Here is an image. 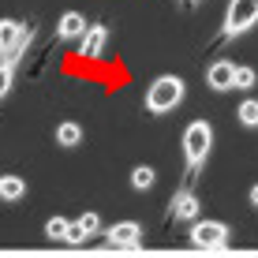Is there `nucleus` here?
Masks as SVG:
<instances>
[{
  "label": "nucleus",
  "instance_id": "ddd939ff",
  "mask_svg": "<svg viewBox=\"0 0 258 258\" xmlns=\"http://www.w3.org/2000/svg\"><path fill=\"white\" fill-rule=\"evenodd\" d=\"M154 183H157V172L150 165H135V168H131V187H135V191H150Z\"/></svg>",
  "mask_w": 258,
  "mask_h": 258
},
{
  "label": "nucleus",
  "instance_id": "20e7f679",
  "mask_svg": "<svg viewBox=\"0 0 258 258\" xmlns=\"http://www.w3.org/2000/svg\"><path fill=\"white\" fill-rule=\"evenodd\" d=\"M191 243L195 247H225L228 243V225H221V221H195L191 228Z\"/></svg>",
  "mask_w": 258,
  "mask_h": 258
},
{
  "label": "nucleus",
  "instance_id": "1a4fd4ad",
  "mask_svg": "<svg viewBox=\"0 0 258 258\" xmlns=\"http://www.w3.org/2000/svg\"><path fill=\"white\" fill-rule=\"evenodd\" d=\"M172 217L176 221H199V195H191V191H180L172 199Z\"/></svg>",
  "mask_w": 258,
  "mask_h": 258
},
{
  "label": "nucleus",
  "instance_id": "a211bd4d",
  "mask_svg": "<svg viewBox=\"0 0 258 258\" xmlns=\"http://www.w3.org/2000/svg\"><path fill=\"white\" fill-rule=\"evenodd\" d=\"M247 199H251V206L258 210V183H254V187H251V195H247Z\"/></svg>",
  "mask_w": 258,
  "mask_h": 258
},
{
  "label": "nucleus",
  "instance_id": "9b49d317",
  "mask_svg": "<svg viewBox=\"0 0 258 258\" xmlns=\"http://www.w3.org/2000/svg\"><path fill=\"white\" fill-rule=\"evenodd\" d=\"M26 195V180L23 176H0V199L4 202H19Z\"/></svg>",
  "mask_w": 258,
  "mask_h": 258
},
{
  "label": "nucleus",
  "instance_id": "4468645a",
  "mask_svg": "<svg viewBox=\"0 0 258 258\" xmlns=\"http://www.w3.org/2000/svg\"><path fill=\"white\" fill-rule=\"evenodd\" d=\"M258 83V71L247 68V64H236V75H232V90H251Z\"/></svg>",
  "mask_w": 258,
  "mask_h": 258
},
{
  "label": "nucleus",
  "instance_id": "423d86ee",
  "mask_svg": "<svg viewBox=\"0 0 258 258\" xmlns=\"http://www.w3.org/2000/svg\"><path fill=\"white\" fill-rule=\"evenodd\" d=\"M232 75H236V64H232V60H213L210 71H206V83H210V90L225 94V90H232Z\"/></svg>",
  "mask_w": 258,
  "mask_h": 258
},
{
  "label": "nucleus",
  "instance_id": "f8f14e48",
  "mask_svg": "<svg viewBox=\"0 0 258 258\" xmlns=\"http://www.w3.org/2000/svg\"><path fill=\"white\" fill-rule=\"evenodd\" d=\"M56 142H60V146H64V150H75L79 142H83V127H79L75 120L60 123V127H56Z\"/></svg>",
  "mask_w": 258,
  "mask_h": 258
},
{
  "label": "nucleus",
  "instance_id": "2eb2a0df",
  "mask_svg": "<svg viewBox=\"0 0 258 258\" xmlns=\"http://www.w3.org/2000/svg\"><path fill=\"white\" fill-rule=\"evenodd\" d=\"M236 116H239V123H243V127H258V101H254V97H247V101H239Z\"/></svg>",
  "mask_w": 258,
  "mask_h": 258
},
{
  "label": "nucleus",
  "instance_id": "f03ea898",
  "mask_svg": "<svg viewBox=\"0 0 258 258\" xmlns=\"http://www.w3.org/2000/svg\"><path fill=\"white\" fill-rule=\"evenodd\" d=\"M210 146H213L210 120H191L187 127H183V157H187V165L202 168V161L210 157Z\"/></svg>",
  "mask_w": 258,
  "mask_h": 258
},
{
  "label": "nucleus",
  "instance_id": "6e6552de",
  "mask_svg": "<svg viewBox=\"0 0 258 258\" xmlns=\"http://www.w3.org/2000/svg\"><path fill=\"white\" fill-rule=\"evenodd\" d=\"M101 232V217L97 213H83V217L71 225V232H68V243H86L90 236Z\"/></svg>",
  "mask_w": 258,
  "mask_h": 258
},
{
  "label": "nucleus",
  "instance_id": "9d476101",
  "mask_svg": "<svg viewBox=\"0 0 258 258\" xmlns=\"http://www.w3.org/2000/svg\"><path fill=\"white\" fill-rule=\"evenodd\" d=\"M105 41H109V26H90V30L83 34V41H79V52H83V56H97V52L105 49Z\"/></svg>",
  "mask_w": 258,
  "mask_h": 258
},
{
  "label": "nucleus",
  "instance_id": "f3484780",
  "mask_svg": "<svg viewBox=\"0 0 258 258\" xmlns=\"http://www.w3.org/2000/svg\"><path fill=\"white\" fill-rule=\"evenodd\" d=\"M12 75H15L12 64H0V97H8V90H12Z\"/></svg>",
  "mask_w": 258,
  "mask_h": 258
},
{
  "label": "nucleus",
  "instance_id": "7ed1b4c3",
  "mask_svg": "<svg viewBox=\"0 0 258 258\" xmlns=\"http://www.w3.org/2000/svg\"><path fill=\"white\" fill-rule=\"evenodd\" d=\"M258 23V0H232L225 15V34L236 38V34H247Z\"/></svg>",
  "mask_w": 258,
  "mask_h": 258
},
{
  "label": "nucleus",
  "instance_id": "0eeeda50",
  "mask_svg": "<svg viewBox=\"0 0 258 258\" xmlns=\"http://www.w3.org/2000/svg\"><path fill=\"white\" fill-rule=\"evenodd\" d=\"M86 30H90V26H86V15H83V12H64V15H60L56 34H60L64 41H83Z\"/></svg>",
  "mask_w": 258,
  "mask_h": 258
},
{
  "label": "nucleus",
  "instance_id": "dca6fc26",
  "mask_svg": "<svg viewBox=\"0 0 258 258\" xmlns=\"http://www.w3.org/2000/svg\"><path fill=\"white\" fill-rule=\"evenodd\" d=\"M68 232H71V221L68 217H49L45 221V236L49 239H68Z\"/></svg>",
  "mask_w": 258,
  "mask_h": 258
},
{
  "label": "nucleus",
  "instance_id": "39448f33",
  "mask_svg": "<svg viewBox=\"0 0 258 258\" xmlns=\"http://www.w3.org/2000/svg\"><path fill=\"white\" fill-rule=\"evenodd\" d=\"M105 239L112 247H139L142 243V225L139 221H120V225L105 228Z\"/></svg>",
  "mask_w": 258,
  "mask_h": 258
},
{
  "label": "nucleus",
  "instance_id": "f257e3e1",
  "mask_svg": "<svg viewBox=\"0 0 258 258\" xmlns=\"http://www.w3.org/2000/svg\"><path fill=\"white\" fill-rule=\"evenodd\" d=\"M183 94H187V86H183V79L180 75H161V79H154L150 83V90H146V109L150 112H172L176 105L183 101Z\"/></svg>",
  "mask_w": 258,
  "mask_h": 258
}]
</instances>
